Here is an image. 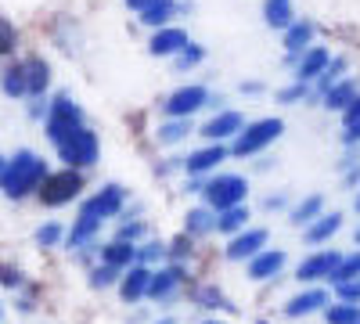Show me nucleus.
<instances>
[{"label":"nucleus","instance_id":"864d4df0","mask_svg":"<svg viewBox=\"0 0 360 324\" xmlns=\"http://www.w3.org/2000/svg\"><path fill=\"white\" fill-rule=\"evenodd\" d=\"M155 324H176V320H173V317H162V320H155Z\"/></svg>","mask_w":360,"mask_h":324},{"label":"nucleus","instance_id":"bf43d9fd","mask_svg":"<svg viewBox=\"0 0 360 324\" xmlns=\"http://www.w3.org/2000/svg\"><path fill=\"white\" fill-rule=\"evenodd\" d=\"M205 324H224V320H205Z\"/></svg>","mask_w":360,"mask_h":324},{"label":"nucleus","instance_id":"9b49d317","mask_svg":"<svg viewBox=\"0 0 360 324\" xmlns=\"http://www.w3.org/2000/svg\"><path fill=\"white\" fill-rule=\"evenodd\" d=\"M339 259H342V252H335V249H324V252H314V256H307L303 263L295 267V278H299V285H310V281H328L332 278V271L339 267Z\"/></svg>","mask_w":360,"mask_h":324},{"label":"nucleus","instance_id":"0eeeda50","mask_svg":"<svg viewBox=\"0 0 360 324\" xmlns=\"http://www.w3.org/2000/svg\"><path fill=\"white\" fill-rule=\"evenodd\" d=\"M209 105V86L205 83H184L159 105L166 119H191L195 112H202Z\"/></svg>","mask_w":360,"mask_h":324},{"label":"nucleus","instance_id":"680f3d73","mask_svg":"<svg viewBox=\"0 0 360 324\" xmlns=\"http://www.w3.org/2000/svg\"><path fill=\"white\" fill-rule=\"evenodd\" d=\"M356 324H360V320H356Z\"/></svg>","mask_w":360,"mask_h":324},{"label":"nucleus","instance_id":"72a5a7b5","mask_svg":"<svg viewBox=\"0 0 360 324\" xmlns=\"http://www.w3.org/2000/svg\"><path fill=\"white\" fill-rule=\"evenodd\" d=\"M18 25L8 18V15H0V58H18Z\"/></svg>","mask_w":360,"mask_h":324},{"label":"nucleus","instance_id":"c756f323","mask_svg":"<svg viewBox=\"0 0 360 324\" xmlns=\"http://www.w3.org/2000/svg\"><path fill=\"white\" fill-rule=\"evenodd\" d=\"M191 134H195V123H191V119H166V123H159L155 141L162 144V148H173V144L188 141Z\"/></svg>","mask_w":360,"mask_h":324},{"label":"nucleus","instance_id":"aec40b11","mask_svg":"<svg viewBox=\"0 0 360 324\" xmlns=\"http://www.w3.org/2000/svg\"><path fill=\"white\" fill-rule=\"evenodd\" d=\"M285 40V54H292V58H299V54H303L307 47H314V37H317V25L310 22V18H295L288 29H285V33H281Z\"/></svg>","mask_w":360,"mask_h":324},{"label":"nucleus","instance_id":"5701e85b","mask_svg":"<svg viewBox=\"0 0 360 324\" xmlns=\"http://www.w3.org/2000/svg\"><path fill=\"white\" fill-rule=\"evenodd\" d=\"M328 306V292L324 288H307V292H299V296H292L285 303V317H307V313H317Z\"/></svg>","mask_w":360,"mask_h":324},{"label":"nucleus","instance_id":"7c9ffc66","mask_svg":"<svg viewBox=\"0 0 360 324\" xmlns=\"http://www.w3.org/2000/svg\"><path fill=\"white\" fill-rule=\"evenodd\" d=\"M321 213H324V198H321V195H307L303 202L292 205L288 220H292V227H307V223H314Z\"/></svg>","mask_w":360,"mask_h":324},{"label":"nucleus","instance_id":"58836bf2","mask_svg":"<svg viewBox=\"0 0 360 324\" xmlns=\"http://www.w3.org/2000/svg\"><path fill=\"white\" fill-rule=\"evenodd\" d=\"M353 278H360V252H349V256H342L339 259V267L332 271V285H342V281H353Z\"/></svg>","mask_w":360,"mask_h":324},{"label":"nucleus","instance_id":"052dcab7","mask_svg":"<svg viewBox=\"0 0 360 324\" xmlns=\"http://www.w3.org/2000/svg\"><path fill=\"white\" fill-rule=\"evenodd\" d=\"M256 324H270V320H256Z\"/></svg>","mask_w":360,"mask_h":324},{"label":"nucleus","instance_id":"2eb2a0df","mask_svg":"<svg viewBox=\"0 0 360 324\" xmlns=\"http://www.w3.org/2000/svg\"><path fill=\"white\" fill-rule=\"evenodd\" d=\"M101 223L105 220H98V216H86V213H79L76 220H72V227L65 231V238H62V245L72 252H83V249H94V238L101 234Z\"/></svg>","mask_w":360,"mask_h":324},{"label":"nucleus","instance_id":"e433bc0d","mask_svg":"<svg viewBox=\"0 0 360 324\" xmlns=\"http://www.w3.org/2000/svg\"><path fill=\"white\" fill-rule=\"evenodd\" d=\"M62 238H65V227L58 223V220L40 223V227H37V234H33V242H37L40 249H58V245H62Z\"/></svg>","mask_w":360,"mask_h":324},{"label":"nucleus","instance_id":"ddd939ff","mask_svg":"<svg viewBox=\"0 0 360 324\" xmlns=\"http://www.w3.org/2000/svg\"><path fill=\"white\" fill-rule=\"evenodd\" d=\"M180 285H184V267H180V263H169V267H162V271H152V278H148V299L166 303V299L176 296Z\"/></svg>","mask_w":360,"mask_h":324},{"label":"nucleus","instance_id":"a211bd4d","mask_svg":"<svg viewBox=\"0 0 360 324\" xmlns=\"http://www.w3.org/2000/svg\"><path fill=\"white\" fill-rule=\"evenodd\" d=\"M285 263H288L285 249H259L249 259V278L252 281H270V278H278L285 271Z\"/></svg>","mask_w":360,"mask_h":324},{"label":"nucleus","instance_id":"ea45409f","mask_svg":"<svg viewBox=\"0 0 360 324\" xmlns=\"http://www.w3.org/2000/svg\"><path fill=\"white\" fill-rule=\"evenodd\" d=\"M278 101L281 105H299V101H310V83H288V86H281L278 91Z\"/></svg>","mask_w":360,"mask_h":324},{"label":"nucleus","instance_id":"9d476101","mask_svg":"<svg viewBox=\"0 0 360 324\" xmlns=\"http://www.w3.org/2000/svg\"><path fill=\"white\" fill-rule=\"evenodd\" d=\"M266 238L270 234L263 231V227H245V231H238V234H231V242H227V249H224V256L231 259V263H242V259H252L259 249H266Z\"/></svg>","mask_w":360,"mask_h":324},{"label":"nucleus","instance_id":"f8f14e48","mask_svg":"<svg viewBox=\"0 0 360 324\" xmlns=\"http://www.w3.org/2000/svg\"><path fill=\"white\" fill-rule=\"evenodd\" d=\"M188 44H191L188 29H180V25H162V29H152L148 54H152V58H173V54L184 51Z\"/></svg>","mask_w":360,"mask_h":324},{"label":"nucleus","instance_id":"c03bdc74","mask_svg":"<svg viewBox=\"0 0 360 324\" xmlns=\"http://www.w3.org/2000/svg\"><path fill=\"white\" fill-rule=\"evenodd\" d=\"M0 285L11 288V292H18V288L25 285V278H22V271L15 267V263H4V259H0Z\"/></svg>","mask_w":360,"mask_h":324},{"label":"nucleus","instance_id":"a878e982","mask_svg":"<svg viewBox=\"0 0 360 324\" xmlns=\"http://www.w3.org/2000/svg\"><path fill=\"white\" fill-rule=\"evenodd\" d=\"M141 18V25H148V29H162V25H169L176 15H180V4L176 0H152V4H148L144 11H137Z\"/></svg>","mask_w":360,"mask_h":324},{"label":"nucleus","instance_id":"412c9836","mask_svg":"<svg viewBox=\"0 0 360 324\" xmlns=\"http://www.w3.org/2000/svg\"><path fill=\"white\" fill-rule=\"evenodd\" d=\"M0 94L8 101H25V72H22V58H8L0 69Z\"/></svg>","mask_w":360,"mask_h":324},{"label":"nucleus","instance_id":"8fccbe9b","mask_svg":"<svg viewBox=\"0 0 360 324\" xmlns=\"http://www.w3.org/2000/svg\"><path fill=\"white\" fill-rule=\"evenodd\" d=\"M238 91H242L245 98H256V94H263V91H266V86H263L259 79H245L242 86H238Z\"/></svg>","mask_w":360,"mask_h":324},{"label":"nucleus","instance_id":"473e14b6","mask_svg":"<svg viewBox=\"0 0 360 324\" xmlns=\"http://www.w3.org/2000/svg\"><path fill=\"white\" fill-rule=\"evenodd\" d=\"M205 54H209V47L191 40L180 54H173V69H176V72H191V69H198V65L205 62Z\"/></svg>","mask_w":360,"mask_h":324},{"label":"nucleus","instance_id":"dca6fc26","mask_svg":"<svg viewBox=\"0 0 360 324\" xmlns=\"http://www.w3.org/2000/svg\"><path fill=\"white\" fill-rule=\"evenodd\" d=\"M227 155H231L227 144H205V148L191 152L188 159H180V169H184L188 176H205V173H213Z\"/></svg>","mask_w":360,"mask_h":324},{"label":"nucleus","instance_id":"b1692460","mask_svg":"<svg viewBox=\"0 0 360 324\" xmlns=\"http://www.w3.org/2000/svg\"><path fill=\"white\" fill-rule=\"evenodd\" d=\"M346 72H349V58H346V54H332L328 69L310 83V101H321V94L328 91V86H335L339 79H346Z\"/></svg>","mask_w":360,"mask_h":324},{"label":"nucleus","instance_id":"09e8293b","mask_svg":"<svg viewBox=\"0 0 360 324\" xmlns=\"http://www.w3.org/2000/svg\"><path fill=\"white\" fill-rule=\"evenodd\" d=\"M356 119H360V94H356V98L349 101V108L342 112V127H346V123H356Z\"/></svg>","mask_w":360,"mask_h":324},{"label":"nucleus","instance_id":"f3484780","mask_svg":"<svg viewBox=\"0 0 360 324\" xmlns=\"http://www.w3.org/2000/svg\"><path fill=\"white\" fill-rule=\"evenodd\" d=\"M148 278H152V267H144V263H130L119 274V296H123V303H137L148 296Z\"/></svg>","mask_w":360,"mask_h":324},{"label":"nucleus","instance_id":"cd10ccee","mask_svg":"<svg viewBox=\"0 0 360 324\" xmlns=\"http://www.w3.org/2000/svg\"><path fill=\"white\" fill-rule=\"evenodd\" d=\"M217 231V213L209 205H198V209H188L184 216V238H202V234Z\"/></svg>","mask_w":360,"mask_h":324},{"label":"nucleus","instance_id":"393cba45","mask_svg":"<svg viewBox=\"0 0 360 324\" xmlns=\"http://www.w3.org/2000/svg\"><path fill=\"white\" fill-rule=\"evenodd\" d=\"M342 231V213H321L314 223L303 227V238L307 245H324V242H332V234Z\"/></svg>","mask_w":360,"mask_h":324},{"label":"nucleus","instance_id":"c85d7f7f","mask_svg":"<svg viewBox=\"0 0 360 324\" xmlns=\"http://www.w3.org/2000/svg\"><path fill=\"white\" fill-rule=\"evenodd\" d=\"M98 256H101V263H108V267H115V271H127L130 263H137V245L134 242H112V245H105V249H98Z\"/></svg>","mask_w":360,"mask_h":324},{"label":"nucleus","instance_id":"de8ad7c7","mask_svg":"<svg viewBox=\"0 0 360 324\" xmlns=\"http://www.w3.org/2000/svg\"><path fill=\"white\" fill-rule=\"evenodd\" d=\"M342 144H346V148H360V119L342 127Z\"/></svg>","mask_w":360,"mask_h":324},{"label":"nucleus","instance_id":"4468645a","mask_svg":"<svg viewBox=\"0 0 360 324\" xmlns=\"http://www.w3.org/2000/svg\"><path fill=\"white\" fill-rule=\"evenodd\" d=\"M242 127H245V115H242V112H234V108H224V112H217L198 134H202L209 144H224V141H231Z\"/></svg>","mask_w":360,"mask_h":324},{"label":"nucleus","instance_id":"49530a36","mask_svg":"<svg viewBox=\"0 0 360 324\" xmlns=\"http://www.w3.org/2000/svg\"><path fill=\"white\" fill-rule=\"evenodd\" d=\"M119 242H134L137 245V238H144V223L141 220H134V223H123L119 227V234H115Z\"/></svg>","mask_w":360,"mask_h":324},{"label":"nucleus","instance_id":"79ce46f5","mask_svg":"<svg viewBox=\"0 0 360 324\" xmlns=\"http://www.w3.org/2000/svg\"><path fill=\"white\" fill-rule=\"evenodd\" d=\"M119 274H123V271H115V267H108V263H101V267L90 271V288H112V285H119Z\"/></svg>","mask_w":360,"mask_h":324},{"label":"nucleus","instance_id":"4d7b16f0","mask_svg":"<svg viewBox=\"0 0 360 324\" xmlns=\"http://www.w3.org/2000/svg\"><path fill=\"white\" fill-rule=\"evenodd\" d=\"M353 238H356V245H360V227H356V234H353Z\"/></svg>","mask_w":360,"mask_h":324},{"label":"nucleus","instance_id":"4c0bfd02","mask_svg":"<svg viewBox=\"0 0 360 324\" xmlns=\"http://www.w3.org/2000/svg\"><path fill=\"white\" fill-rule=\"evenodd\" d=\"M54 44L62 47L65 54H79V51H83V33H79V25H76L72 33H69V29H65V18H58V29H54Z\"/></svg>","mask_w":360,"mask_h":324},{"label":"nucleus","instance_id":"39448f33","mask_svg":"<svg viewBox=\"0 0 360 324\" xmlns=\"http://www.w3.org/2000/svg\"><path fill=\"white\" fill-rule=\"evenodd\" d=\"M79 191H83V169L62 166V169H51L44 176V184L37 188V198L47 205V209H62V205L79 198Z\"/></svg>","mask_w":360,"mask_h":324},{"label":"nucleus","instance_id":"a19ab883","mask_svg":"<svg viewBox=\"0 0 360 324\" xmlns=\"http://www.w3.org/2000/svg\"><path fill=\"white\" fill-rule=\"evenodd\" d=\"M169 256V249L162 242H148V245H137V263H144V267H152V263H162Z\"/></svg>","mask_w":360,"mask_h":324},{"label":"nucleus","instance_id":"7ed1b4c3","mask_svg":"<svg viewBox=\"0 0 360 324\" xmlns=\"http://www.w3.org/2000/svg\"><path fill=\"white\" fill-rule=\"evenodd\" d=\"M83 123H86V115H83L79 101H76L69 91L51 94V108H47V119H44V137H47L51 144L65 141V137H69L72 130H79Z\"/></svg>","mask_w":360,"mask_h":324},{"label":"nucleus","instance_id":"f257e3e1","mask_svg":"<svg viewBox=\"0 0 360 324\" xmlns=\"http://www.w3.org/2000/svg\"><path fill=\"white\" fill-rule=\"evenodd\" d=\"M47 173H51V166L40 152L15 148V155H8L4 169H0V195L8 202H22L29 195H37V188L44 184Z\"/></svg>","mask_w":360,"mask_h":324},{"label":"nucleus","instance_id":"3c124183","mask_svg":"<svg viewBox=\"0 0 360 324\" xmlns=\"http://www.w3.org/2000/svg\"><path fill=\"white\" fill-rule=\"evenodd\" d=\"M285 205H288L285 195H266V198H263V209H270V213H274V209H285Z\"/></svg>","mask_w":360,"mask_h":324},{"label":"nucleus","instance_id":"bb28decb","mask_svg":"<svg viewBox=\"0 0 360 324\" xmlns=\"http://www.w3.org/2000/svg\"><path fill=\"white\" fill-rule=\"evenodd\" d=\"M263 22L270 29H278V33H285L295 22V4L292 0H263Z\"/></svg>","mask_w":360,"mask_h":324},{"label":"nucleus","instance_id":"5fc2aeb1","mask_svg":"<svg viewBox=\"0 0 360 324\" xmlns=\"http://www.w3.org/2000/svg\"><path fill=\"white\" fill-rule=\"evenodd\" d=\"M4 162H8V155H4V152H0V169H4Z\"/></svg>","mask_w":360,"mask_h":324},{"label":"nucleus","instance_id":"2f4dec72","mask_svg":"<svg viewBox=\"0 0 360 324\" xmlns=\"http://www.w3.org/2000/svg\"><path fill=\"white\" fill-rule=\"evenodd\" d=\"M249 227V205H231V209L217 213V231L220 234H238V231H245Z\"/></svg>","mask_w":360,"mask_h":324},{"label":"nucleus","instance_id":"6e6552de","mask_svg":"<svg viewBox=\"0 0 360 324\" xmlns=\"http://www.w3.org/2000/svg\"><path fill=\"white\" fill-rule=\"evenodd\" d=\"M123 202H127V188H123V184H105V188H98L90 198L79 202V213L98 216V220H112V216L123 213Z\"/></svg>","mask_w":360,"mask_h":324},{"label":"nucleus","instance_id":"423d86ee","mask_svg":"<svg viewBox=\"0 0 360 324\" xmlns=\"http://www.w3.org/2000/svg\"><path fill=\"white\" fill-rule=\"evenodd\" d=\"M198 195H205V205L213 213H224V209H231V205H242L245 202L249 181H245L242 173H217V176H209V181L202 184Z\"/></svg>","mask_w":360,"mask_h":324},{"label":"nucleus","instance_id":"37998d69","mask_svg":"<svg viewBox=\"0 0 360 324\" xmlns=\"http://www.w3.org/2000/svg\"><path fill=\"white\" fill-rule=\"evenodd\" d=\"M47 108H51V94H47V98H25V119L44 127V119H47Z\"/></svg>","mask_w":360,"mask_h":324},{"label":"nucleus","instance_id":"13d9d810","mask_svg":"<svg viewBox=\"0 0 360 324\" xmlns=\"http://www.w3.org/2000/svg\"><path fill=\"white\" fill-rule=\"evenodd\" d=\"M0 320H4V303H0Z\"/></svg>","mask_w":360,"mask_h":324},{"label":"nucleus","instance_id":"a18cd8bd","mask_svg":"<svg viewBox=\"0 0 360 324\" xmlns=\"http://www.w3.org/2000/svg\"><path fill=\"white\" fill-rule=\"evenodd\" d=\"M335 292H339V299H342V303H360V278L335 285Z\"/></svg>","mask_w":360,"mask_h":324},{"label":"nucleus","instance_id":"20e7f679","mask_svg":"<svg viewBox=\"0 0 360 324\" xmlns=\"http://www.w3.org/2000/svg\"><path fill=\"white\" fill-rule=\"evenodd\" d=\"M54 152H58V159H62V166H69V169H90L98 162V155H101V137L83 123L65 141H58Z\"/></svg>","mask_w":360,"mask_h":324},{"label":"nucleus","instance_id":"1a4fd4ad","mask_svg":"<svg viewBox=\"0 0 360 324\" xmlns=\"http://www.w3.org/2000/svg\"><path fill=\"white\" fill-rule=\"evenodd\" d=\"M22 72H25V98H47L51 94V79L54 69L44 54H25L22 58Z\"/></svg>","mask_w":360,"mask_h":324},{"label":"nucleus","instance_id":"4be33fe9","mask_svg":"<svg viewBox=\"0 0 360 324\" xmlns=\"http://www.w3.org/2000/svg\"><path fill=\"white\" fill-rule=\"evenodd\" d=\"M356 94H360V83H356L353 76H346V79H339L335 86H328V91L321 94V108H328V112H346Z\"/></svg>","mask_w":360,"mask_h":324},{"label":"nucleus","instance_id":"603ef678","mask_svg":"<svg viewBox=\"0 0 360 324\" xmlns=\"http://www.w3.org/2000/svg\"><path fill=\"white\" fill-rule=\"evenodd\" d=\"M148 4H152V0H127V8H130V11H144Z\"/></svg>","mask_w":360,"mask_h":324},{"label":"nucleus","instance_id":"6ab92c4d","mask_svg":"<svg viewBox=\"0 0 360 324\" xmlns=\"http://www.w3.org/2000/svg\"><path fill=\"white\" fill-rule=\"evenodd\" d=\"M328 62H332V51H328V47H307L303 54H299L295 58V79L299 83H314L324 69H328Z\"/></svg>","mask_w":360,"mask_h":324},{"label":"nucleus","instance_id":"c9c22d12","mask_svg":"<svg viewBox=\"0 0 360 324\" xmlns=\"http://www.w3.org/2000/svg\"><path fill=\"white\" fill-rule=\"evenodd\" d=\"M328 324H356L360 320V303H332V306H324L321 310Z\"/></svg>","mask_w":360,"mask_h":324},{"label":"nucleus","instance_id":"f03ea898","mask_svg":"<svg viewBox=\"0 0 360 324\" xmlns=\"http://www.w3.org/2000/svg\"><path fill=\"white\" fill-rule=\"evenodd\" d=\"M285 134V119H278V115H266V119H252V123H245L242 130H238L234 137H231V155H238V159H249V155H259L263 148H270L278 137Z\"/></svg>","mask_w":360,"mask_h":324},{"label":"nucleus","instance_id":"f704fd0d","mask_svg":"<svg viewBox=\"0 0 360 324\" xmlns=\"http://www.w3.org/2000/svg\"><path fill=\"white\" fill-rule=\"evenodd\" d=\"M195 303H198V306H205V310H227V313H234L231 299L224 296V292H220L217 285H202V288L195 292Z\"/></svg>","mask_w":360,"mask_h":324},{"label":"nucleus","instance_id":"6e6d98bb","mask_svg":"<svg viewBox=\"0 0 360 324\" xmlns=\"http://www.w3.org/2000/svg\"><path fill=\"white\" fill-rule=\"evenodd\" d=\"M353 205H356V213H360V191H356V202H353Z\"/></svg>","mask_w":360,"mask_h":324}]
</instances>
